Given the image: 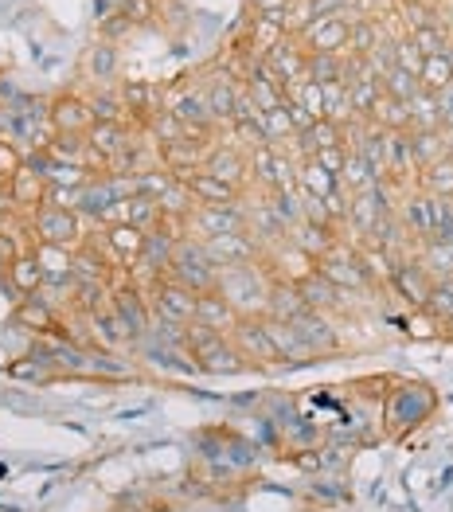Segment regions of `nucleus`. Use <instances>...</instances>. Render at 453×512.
Listing matches in <instances>:
<instances>
[{"label": "nucleus", "mask_w": 453, "mask_h": 512, "mask_svg": "<svg viewBox=\"0 0 453 512\" xmlns=\"http://www.w3.org/2000/svg\"><path fill=\"white\" fill-rule=\"evenodd\" d=\"M24 255V243H20V235H12L8 227L0 231V274H8L12 270V262Z\"/></svg>", "instance_id": "nucleus-55"}, {"label": "nucleus", "mask_w": 453, "mask_h": 512, "mask_svg": "<svg viewBox=\"0 0 453 512\" xmlns=\"http://www.w3.org/2000/svg\"><path fill=\"white\" fill-rule=\"evenodd\" d=\"M8 278V286L20 294V298H32V294H40L43 282H47V274H43L40 258H36V251H24V255L12 262V270L4 274Z\"/></svg>", "instance_id": "nucleus-31"}, {"label": "nucleus", "mask_w": 453, "mask_h": 512, "mask_svg": "<svg viewBox=\"0 0 453 512\" xmlns=\"http://www.w3.org/2000/svg\"><path fill=\"white\" fill-rule=\"evenodd\" d=\"M434 98H438V114H442V129H446V133H453V86H446V90H438Z\"/></svg>", "instance_id": "nucleus-59"}, {"label": "nucleus", "mask_w": 453, "mask_h": 512, "mask_svg": "<svg viewBox=\"0 0 453 512\" xmlns=\"http://www.w3.org/2000/svg\"><path fill=\"white\" fill-rule=\"evenodd\" d=\"M12 212V204H8V184L0 180V215H8Z\"/></svg>", "instance_id": "nucleus-60"}, {"label": "nucleus", "mask_w": 453, "mask_h": 512, "mask_svg": "<svg viewBox=\"0 0 453 512\" xmlns=\"http://www.w3.org/2000/svg\"><path fill=\"white\" fill-rule=\"evenodd\" d=\"M422 63H426V55L414 47L411 36L395 43V67H403V71H411V75H422Z\"/></svg>", "instance_id": "nucleus-53"}, {"label": "nucleus", "mask_w": 453, "mask_h": 512, "mask_svg": "<svg viewBox=\"0 0 453 512\" xmlns=\"http://www.w3.org/2000/svg\"><path fill=\"white\" fill-rule=\"evenodd\" d=\"M145 239H149V231H141V227L125 223V219L110 223V227H106V235H102V243L110 247V255L122 262L125 274H129V266H133L137 258L145 255Z\"/></svg>", "instance_id": "nucleus-24"}, {"label": "nucleus", "mask_w": 453, "mask_h": 512, "mask_svg": "<svg viewBox=\"0 0 453 512\" xmlns=\"http://www.w3.org/2000/svg\"><path fill=\"white\" fill-rule=\"evenodd\" d=\"M348 153H352V149H344V145H332V149H321L313 161H317V165H325L329 172H336V176H340V172H344V165H348Z\"/></svg>", "instance_id": "nucleus-57"}, {"label": "nucleus", "mask_w": 453, "mask_h": 512, "mask_svg": "<svg viewBox=\"0 0 453 512\" xmlns=\"http://www.w3.org/2000/svg\"><path fill=\"white\" fill-rule=\"evenodd\" d=\"M297 40L305 43L309 55H344L348 40H352V20L348 16H325V20H313L305 32H297Z\"/></svg>", "instance_id": "nucleus-13"}, {"label": "nucleus", "mask_w": 453, "mask_h": 512, "mask_svg": "<svg viewBox=\"0 0 453 512\" xmlns=\"http://www.w3.org/2000/svg\"><path fill=\"white\" fill-rule=\"evenodd\" d=\"M270 286H274L270 270L262 262H247V266H223L219 282H215V294L231 301V309L239 317H266Z\"/></svg>", "instance_id": "nucleus-1"}, {"label": "nucleus", "mask_w": 453, "mask_h": 512, "mask_svg": "<svg viewBox=\"0 0 453 512\" xmlns=\"http://www.w3.org/2000/svg\"><path fill=\"white\" fill-rule=\"evenodd\" d=\"M297 329V337L305 341V348L321 360V356H336L344 344H340V329L332 325L329 313H317V309H305L297 321H289Z\"/></svg>", "instance_id": "nucleus-14"}, {"label": "nucleus", "mask_w": 453, "mask_h": 512, "mask_svg": "<svg viewBox=\"0 0 453 512\" xmlns=\"http://www.w3.org/2000/svg\"><path fill=\"white\" fill-rule=\"evenodd\" d=\"M387 40L383 28L375 20H352V40H348V55L356 59H368L371 51H379V43Z\"/></svg>", "instance_id": "nucleus-41"}, {"label": "nucleus", "mask_w": 453, "mask_h": 512, "mask_svg": "<svg viewBox=\"0 0 453 512\" xmlns=\"http://www.w3.org/2000/svg\"><path fill=\"white\" fill-rule=\"evenodd\" d=\"M231 341L243 352L250 368H282V356L274 348V337L266 329V317H243L235 329H231Z\"/></svg>", "instance_id": "nucleus-8"}, {"label": "nucleus", "mask_w": 453, "mask_h": 512, "mask_svg": "<svg viewBox=\"0 0 453 512\" xmlns=\"http://www.w3.org/2000/svg\"><path fill=\"white\" fill-rule=\"evenodd\" d=\"M262 129H266V141H270V145H286V141L297 137V126H293V118H289L286 102L262 114Z\"/></svg>", "instance_id": "nucleus-46"}, {"label": "nucleus", "mask_w": 453, "mask_h": 512, "mask_svg": "<svg viewBox=\"0 0 453 512\" xmlns=\"http://www.w3.org/2000/svg\"><path fill=\"white\" fill-rule=\"evenodd\" d=\"M204 172L219 176L223 184H231V188H239V192H247V184H250V153L235 149V145L215 141V149L207 153V161H204Z\"/></svg>", "instance_id": "nucleus-19"}, {"label": "nucleus", "mask_w": 453, "mask_h": 512, "mask_svg": "<svg viewBox=\"0 0 453 512\" xmlns=\"http://www.w3.org/2000/svg\"><path fill=\"white\" fill-rule=\"evenodd\" d=\"M86 321H90V333H94V344H98L102 352H114V348H122V344H129V333H125V325L118 321L114 305H106V309L90 313Z\"/></svg>", "instance_id": "nucleus-33"}, {"label": "nucleus", "mask_w": 453, "mask_h": 512, "mask_svg": "<svg viewBox=\"0 0 453 512\" xmlns=\"http://www.w3.org/2000/svg\"><path fill=\"white\" fill-rule=\"evenodd\" d=\"M422 90V83H418V75H411V71H403V67H391L387 75H383V94L387 98H399V102H411L414 94Z\"/></svg>", "instance_id": "nucleus-47"}, {"label": "nucleus", "mask_w": 453, "mask_h": 512, "mask_svg": "<svg viewBox=\"0 0 453 512\" xmlns=\"http://www.w3.org/2000/svg\"><path fill=\"white\" fill-rule=\"evenodd\" d=\"M399 223L407 227V235H411L414 243L422 247V243H430L434 239V196L430 192H407L403 200H399Z\"/></svg>", "instance_id": "nucleus-22"}, {"label": "nucleus", "mask_w": 453, "mask_h": 512, "mask_svg": "<svg viewBox=\"0 0 453 512\" xmlns=\"http://www.w3.org/2000/svg\"><path fill=\"white\" fill-rule=\"evenodd\" d=\"M289 243L301 251V255H309L313 262H321V258L329 255L332 247L340 243V231H332V227H317V223H297L293 231H289Z\"/></svg>", "instance_id": "nucleus-27"}, {"label": "nucleus", "mask_w": 453, "mask_h": 512, "mask_svg": "<svg viewBox=\"0 0 453 512\" xmlns=\"http://www.w3.org/2000/svg\"><path fill=\"white\" fill-rule=\"evenodd\" d=\"M0 141H8V114L0 110Z\"/></svg>", "instance_id": "nucleus-61"}, {"label": "nucleus", "mask_w": 453, "mask_h": 512, "mask_svg": "<svg viewBox=\"0 0 453 512\" xmlns=\"http://www.w3.org/2000/svg\"><path fill=\"white\" fill-rule=\"evenodd\" d=\"M118 94H122L125 110H129V126L149 129V122H153V118H161V114H165L168 90L145 83V79H125Z\"/></svg>", "instance_id": "nucleus-12"}, {"label": "nucleus", "mask_w": 453, "mask_h": 512, "mask_svg": "<svg viewBox=\"0 0 453 512\" xmlns=\"http://www.w3.org/2000/svg\"><path fill=\"white\" fill-rule=\"evenodd\" d=\"M114 71H118V47L110 40L94 43V47L86 51V75H90L94 83H110Z\"/></svg>", "instance_id": "nucleus-38"}, {"label": "nucleus", "mask_w": 453, "mask_h": 512, "mask_svg": "<svg viewBox=\"0 0 453 512\" xmlns=\"http://www.w3.org/2000/svg\"><path fill=\"white\" fill-rule=\"evenodd\" d=\"M403 20H407V28H411V32L438 24V20H434V12H430L426 4H414V0H407V4H403Z\"/></svg>", "instance_id": "nucleus-56"}, {"label": "nucleus", "mask_w": 453, "mask_h": 512, "mask_svg": "<svg viewBox=\"0 0 453 512\" xmlns=\"http://www.w3.org/2000/svg\"><path fill=\"white\" fill-rule=\"evenodd\" d=\"M12 325L16 329H32V333H40V337H63V325H59V313H55V305L40 294H32V298H20L16 301V309H12Z\"/></svg>", "instance_id": "nucleus-20"}, {"label": "nucleus", "mask_w": 453, "mask_h": 512, "mask_svg": "<svg viewBox=\"0 0 453 512\" xmlns=\"http://www.w3.org/2000/svg\"><path fill=\"white\" fill-rule=\"evenodd\" d=\"M309 79L313 83H348V59L344 55H309Z\"/></svg>", "instance_id": "nucleus-40"}, {"label": "nucleus", "mask_w": 453, "mask_h": 512, "mask_svg": "<svg viewBox=\"0 0 453 512\" xmlns=\"http://www.w3.org/2000/svg\"><path fill=\"white\" fill-rule=\"evenodd\" d=\"M250 180L262 184V192H274V145H262L250 153Z\"/></svg>", "instance_id": "nucleus-49"}, {"label": "nucleus", "mask_w": 453, "mask_h": 512, "mask_svg": "<svg viewBox=\"0 0 453 512\" xmlns=\"http://www.w3.org/2000/svg\"><path fill=\"white\" fill-rule=\"evenodd\" d=\"M32 227V243H47V247H67V251H79L86 243V223L83 215L67 204H47L40 212L28 219Z\"/></svg>", "instance_id": "nucleus-5"}, {"label": "nucleus", "mask_w": 453, "mask_h": 512, "mask_svg": "<svg viewBox=\"0 0 453 512\" xmlns=\"http://www.w3.org/2000/svg\"><path fill=\"white\" fill-rule=\"evenodd\" d=\"M204 94H207V110H211L215 126L231 129V122H235V106H239V94H243V86L235 83L231 75H219V79H211V83L204 86Z\"/></svg>", "instance_id": "nucleus-25"}, {"label": "nucleus", "mask_w": 453, "mask_h": 512, "mask_svg": "<svg viewBox=\"0 0 453 512\" xmlns=\"http://www.w3.org/2000/svg\"><path fill=\"white\" fill-rule=\"evenodd\" d=\"M149 305H153V321H165V325H192L196 321V309H200V294H192L188 286L161 278L153 290H149Z\"/></svg>", "instance_id": "nucleus-7"}, {"label": "nucleus", "mask_w": 453, "mask_h": 512, "mask_svg": "<svg viewBox=\"0 0 453 512\" xmlns=\"http://www.w3.org/2000/svg\"><path fill=\"white\" fill-rule=\"evenodd\" d=\"M297 188H301L305 196L329 200L332 192H340V176L329 172L325 165H317V161L309 157V161H301V169H297Z\"/></svg>", "instance_id": "nucleus-34"}, {"label": "nucleus", "mask_w": 453, "mask_h": 512, "mask_svg": "<svg viewBox=\"0 0 453 512\" xmlns=\"http://www.w3.org/2000/svg\"><path fill=\"white\" fill-rule=\"evenodd\" d=\"M434 239L453 243V200L434 196Z\"/></svg>", "instance_id": "nucleus-52"}, {"label": "nucleus", "mask_w": 453, "mask_h": 512, "mask_svg": "<svg viewBox=\"0 0 453 512\" xmlns=\"http://www.w3.org/2000/svg\"><path fill=\"white\" fill-rule=\"evenodd\" d=\"M239 321H243V317L231 309L227 298H219L215 290H211V294H200V309H196V321H192V325H204L211 333H231Z\"/></svg>", "instance_id": "nucleus-29"}, {"label": "nucleus", "mask_w": 453, "mask_h": 512, "mask_svg": "<svg viewBox=\"0 0 453 512\" xmlns=\"http://www.w3.org/2000/svg\"><path fill=\"white\" fill-rule=\"evenodd\" d=\"M0 231H4V215H0Z\"/></svg>", "instance_id": "nucleus-63"}, {"label": "nucleus", "mask_w": 453, "mask_h": 512, "mask_svg": "<svg viewBox=\"0 0 453 512\" xmlns=\"http://www.w3.org/2000/svg\"><path fill=\"white\" fill-rule=\"evenodd\" d=\"M211 262L223 270V266H247V262H262V243L250 235V231H239V235H219V239H204Z\"/></svg>", "instance_id": "nucleus-16"}, {"label": "nucleus", "mask_w": 453, "mask_h": 512, "mask_svg": "<svg viewBox=\"0 0 453 512\" xmlns=\"http://www.w3.org/2000/svg\"><path fill=\"white\" fill-rule=\"evenodd\" d=\"M418 188L430 192V196H442V200H453V157L430 165V169L418 176Z\"/></svg>", "instance_id": "nucleus-42"}, {"label": "nucleus", "mask_w": 453, "mask_h": 512, "mask_svg": "<svg viewBox=\"0 0 453 512\" xmlns=\"http://www.w3.org/2000/svg\"><path fill=\"white\" fill-rule=\"evenodd\" d=\"M309 305L301 298V286L297 282H286V278H274V286H270V305H266V317L270 321H297L301 313H305Z\"/></svg>", "instance_id": "nucleus-28"}, {"label": "nucleus", "mask_w": 453, "mask_h": 512, "mask_svg": "<svg viewBox=\"0 0 453 512\" xmlns=\"http://www.w3.org/2000/svg\"><path fill=\"white\" fill-rule=\"evenodd\" d=\"M165 110L180 122L184 129H200V126H215V118H211V110H207V94L204 86H176V90H168V102ZM219 129V126H215Z\"/></svg>", "instance_id": "nucleus-17"}, {"label": "nucleus", "mask_w": 453, "mask_h": 512, "mask_svg": "<svg viewBox=\"0 0 453 512\" xmlns=\"http://www.w3.org/2000/svg\"><path fill=\"white\" fill-rule=\"evenodd\" d=\"M110 305H114L118 321L125 325L129 341H145V337H149V329H153V305H149V294H145L141 286H133V282L125 278L122 286H114Z\"/></svg>", "instance_id": "nucleus-9"}, {"label": "nucleus", "mask_w": 453, "mask_h": 512, "mask_svg": "<svg viewBox=\"0 0 453 512\" xmlns=\"http://www.w3.org/2000/svg\"><path fill=\"white\" fill-rule=\"evenodd\" d=\"M414 255H418V262L430 270L434 282H453V243L430 239V243H422Z\"/></svg>", "instance_id": "nucleus-36"}, {"label": "nucleus", "mask_w": 453, "mask_h": 512, "mask_svg": "<svg viewBox=\"0 0 453 512\" xmlns=\"http://www.w3.org/2000/svg\"><path fill=\"white\" fill-rule=\"evenodd\" d=\"M438 411V395L426 384H399L383 403V427L391 438H403L407 430L422 427Z\"/></svg>", "instance_id": "nucleus-3"}, {"label": "nucleus", "mask_w": 453, "mask_h": 512, "mask_svg": "<svg viewBox=\"0 0 453 512\" xmlns=\"http://www.w3.org/2000/svg\"><path fill=\"white\" fill-rule=\"evenodd\" d=\"M262 63L278 75V83L286 86V90L309 79V51H305V47H297V40L278 43L274 51H266V55H262Z\"/></svg>", "instance_id": "nucleus-23"}, {"label": "nucleus", "mask_w": 453, "mask_h": 512, "mask_svg": "<svg viewBox=\"0 0 453 512\" xmlns=\"http://www.w3.org/2000/svg\"><path fill=\"white\" fill-rule=\"evenodd\" d=\"M188 356L196 364V372L204 376H239L250 372L243 352L235 348L231 333H211L204 325H188Z\"/></svg>", "instance_id": "nucleus-2"}, {"label": "nucleus", "mask_w": 453, "mask_h": 512, "mask_svg": "<svg viewBox=\"0 0 453 512\" xmlns=\"http://www.w3.org/2000/svg\"><path fill=\"white\" fill-rule=\"evenodd\" d=\"M387 282H391V290H395L399 298L407 301L411 309H418V313L430 305V294H434V278H430V270L418 262V255L399 258Z\"/></svg>", "instance_id": "nucleus-10"}, {"label": "nucleus", "mask_w": 453, "mask_h": 512, "mask_svg": "<svg viewBox=\"0 0 453 512\" xmlns=\"http://www.w3.org/2000/svg\"><path fill=\"white\" fill-rule=\"evenodd\" d=\"M411 118H414V129H442L438 98H434L430 90H418L411 98Z\"/></svg>", "instance_id": "nucleus-48"}, {"label": "nucleus", "mask_w": 453, "mask_h": 512, "mask_svg": "<svg viewBox=\"0 0 453 512\" xmlns=\"http://www.w3.org/2000/svg\"><path fill=\"white\" fill-rule=\"evenodd\" d=\"M122 219L125 223H133V227H141V231H153L157 223H161V204L153 200V196H129L122 204Z\"/></svg>", "instance_id": "nucleus-39"}, {"label": "nucleus", "mask_w": 453, "mask_h": 512, "mask_svg": "<svg viewBox=\"0 0 453 512\" xmlns=\"http://www.w3.org/2000/svg\"><path fill=\"white\" fill-rule=\"evenodd\" d=\"M250 8H254V16H274V20H286L289 24L293 0H250Z\"/></svg>", "instance_id": "nucleus-58"}, {"label": "nucleus", "mask_w": 453, "mask_h": 512, "mask_svg": "<svg viewBox=\"0 0 453 512\" xmlns=\"http://www.w3.org/2000/svg\"><path fill=\"white\" fill-rule=\"evenodd\" d=\"M51 364H55V360H51L47 352H40V356H24L20 364L8 368V376H16V380H51V376H55Z\"/></svg>", "instance_id": "nucleus-51"}, {"label": "nucleus", "mask_w": 453, "mask_h": 512, "mask_svg": "<svg viewBox=\"0 0 453 512\" xmlns=\"http://www.w3.org/2000/svg\"><path fill=\"white\" fill-rule=\"evenodd\" d=\"M411 43L426 55V59H434V55H453V36L442 28V24H430V28L411 32Z\"/></svg>", "instance_id": "nucleus-44"}, {"label": "nucleus", "mask_w": 453, "mask_h": 512, "mask_svg": "<svg viewBox=\"0 0 453 512\" xmlns=\"http://www.w3.org/2000/svg\"><path fill=\"white\" fill-rule=\"evenodd\" d=\"M371 126L387 129V133H411L414 129V118H411V102H399V98H379V106L371 110L368 118Z\"/></svg>", "instance_id": "nucleus-35"}, {"label": "nucleus", "mask_w": 453, "mask_h": 512, "mask_svg": "<svg viewBox=\"0 0 453 512\" xmlns=\"http://www.w3.org/2000/svg\"><path fill=\"white\" fill-rule=\"evenodd\" d=\"M297 286H301V298H305V305H309V309H317V313H329V317H332V313L348 309V301H344L348 294H344L340 286H332L321 270H313V274H309L305 282H297Z\"/></svg>", "instance_id": "nucleus-26"}, {"label": "nucleus", "mask_w": 453, "mask_h": 512, "mask_svg": "<svg viewBox=\"0 0 453 512\" xmlns=\"http://www.w3.org/2000/svg\"><path fill=\"white\" fill-rule=\"evenodd\" d=\"M184 184H188V192H192V200H196L200 208H243V204H247V192L223 184L219 176H211V172H204V169L184 176Z\"/></svg>", "instance_id": "nucleus-18"}, {"label": "nucleus", "mask_w": 453, "mask_h": 512, "mask_svg": "<svg viewBox=\"0 0 453 512\" xmlns=\"http://www.w3.org/2000/svg\"><path fill=\"white\" fill-rule=\"evenodd\" d=\"M165 278L180 282V286H188L192 294H211L215 282H219V266H215L211 255H207L204 239L184 235V239L176 243V255H172V266H168Z\"/></svg>", "instance_id": "nucleus-4"}, {"label": "nucleus", "mask_w": 453, "mask_h": 512, "mask_svg": "<svg viewBox=\"0 0 453 512\" xmlns=\"http://www.w3.org/2000/svg\"><path fill=\"white\" fill-rule=\"evenodd\" d=\"M418 83H422V90H430V94L453 86V55H434V59H426Z\"/></svg>", "instance_id": "nucleus-45"}, {"label": "nucleus", "mask_w": 453, "mask_h": 512, "mask_svg": "<svg viewBox=\"0 0 453 512\" xmlns=\"http://www.w3.org/2000/svg\"><path fill=\"white\" fill-rule=\"evenodd\" d=\"M247 231V204L243 208H196L188 219V235L196 239H219V235H239Z\"/></svg>", "instance_id": "nucleus-15"}, {"label": "nucleus", "mask_w": 453, "mask_h": 512, "mask_svg": "<svg viewBox=\"0 0 453 512\" xmlns=\"http://www.w3.org/2000/svg\"><path fill=\"white\" fill-rule=\"evenodd\" d=\"M94 126H98V122H94V110H90L86 98H79V94H59V98H51V129H55V133L86 137Z\"/></svg>", "instance_id": "nucleus-21"}, {"label": "nucleus", "mask_w": 453, "mask_h": 512, "mask_svg": "<svg viewBox=\"0 0 453 512\" xmlns=\"http://www.w3.org/2000/svg\"><path fill=\"white\" fill-rule=\"evenodd\" d=\"M129 141H133V126L125 129V126H118V122H98V126L86 133V145H90L106 165L122 153Z\"/></svg>", "instance_id": "nucleus-32"}, {"label": "nucleus", "mask_w": 453, "mask_h": 512, "mask_svg": "<svg viewBox=\"0 0 453 512\" xmlns=\"http://www.w3.org/2000/svg\"><path fill=\"white\" fill-rule=\"evenodd\" d=\"M375 184H383V180L375 176V169H371L360 153H348V165L340 172V188H344L348 196H360V192H371Z\"/></svg>", "instance_id": "nucleus-37"}, {"label": "nucleus", "mask_w": 453, "mask_h": 512, "mask_svg": "<svg viewBox=\"0 0 453 512\" xmlns=\"http://www.w3.org/2000/svg\"><path fill=\"white\" fill-rule=\"evenodd\" d=\"M24 149H16L12 141H0V180L8 184V176H16V172L24 169Z\"/></svg>", "instance_id": "nucleus-54"}, {"label": "nucleus", "mask_w": 453, "mask_h": 512, "mask_svg": "<svg viewBox=\"0 0 453 512\" xmlns=\"http://www.w3.org/2000/svg\"><path fill=\"white\" fill-rule=\"evenodd\" d=\"M426 317H434L438 325H453V282H434L430 305L422 309Z\"/></svg>", "instance_id": "nucleus-50"}, {"label": "nucleus", "mask_w": 453, "mask_h": 512, "mask_svg": "<svg viewBox=\"0 0 453 512\" xmlns=\"http://www.w3.org/2000/svg\"><path fill=\"white\" fill-rule=\"evenodd\" d=\"M8 204H12V212H24L32 219L40 208L51 204V184H47V176H43L36 165L24 161V169L16 172V176H8Z\"/></svg>", "instance_id": "nucleus-11"}, {"label": "nucleus", "mask_w": 453, "mask_h": 512, "mask_svg": "<svg viewBox=\"0 0 453 512\" xmlns=\"http://www.w3.org/2000/svg\"><path fill=\"white\" fill-rule=\"evenodd\" d=\"M317 270L329 278L332 286H340L344 294H356V290H371V286H375V274H371L364 251L348 247L344 239H340L329 255L317 262Z\"/></svg>", "instance_id": "nucleus-6"}, {"label": "nucleus", "mask_w": 453, "mask_h": 512, "mask_svg": "<svg viewBox=\"0 0 453 512\" xmlns=\"http://www.w3.org/2000/svg\"><path fill=\"white\" fill-rule=\"evenodd\" d=\"M0 110H4V79H0Z\"/></svg>", "instance_id": "nucleus-62"}, {"label": "nucleus", "mask_w": 453, "mask_h": 512, "mask_svg": "<svg viewBox=\"0 0 453 512\" xmlns=\"http://www.w3.org/2000/svg\"><path fill=\"white\" fill-rule=\"evenodd\" d=\"M411 149L418 172H426L430 165L450 157V137H446V129H411Z\"/></svg>", "instance_id": "nucleus-30"}, {"label": "nucleus", "mask_w": 453, "mask_h": 512, "mask_svg": "<svg viewBox=\"0 0 453 512\" xmlns=\"http://www.w3.org/2000/svg\"><path fill=\"white\" fill-rule=\"evenodd\" d=\"M90 110H94V122H118V126H129V110H125V102L118 90H98V94L90 98Z\"/></svg>", "instance_id": "nucleus-43"}]
</instances>
